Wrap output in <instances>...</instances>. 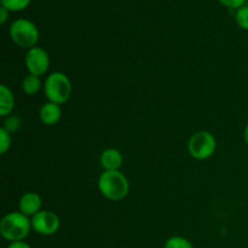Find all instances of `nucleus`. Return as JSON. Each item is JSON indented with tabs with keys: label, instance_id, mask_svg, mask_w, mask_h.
<instances>
[{
	"label": "nucleus",
	"instance_id": "7ed1b4c3",
	"mask_svg": "<svg viewBox=\"0 0 248 248\" xmlns=\"http://www.w3.org/2000/svg\"><path fill=\"white\" fill-rule=\"evenodd\" d=\"M43 87L47 101L60 106L65 103L72 94V82L64 73H51L45 79Z\"/></svg>",
	"mask_w": 248,
	"mask_h": 248
},
{
	"label": "nucleus",
	"instance_id": "20e7f679",
	"mask_svg": "<svg viewBox=\"0 0 248 248\" xmlns=\"http://www.w3.org/2000/svg\"><path fill=\"white\" fill-rule=\"evenodd\" d=\"M10 36L17 46L23 48L35 47L40 33L35 23L27 18L16 19L10 26Z\"/></svg>",
	"mask_w": 248,
	"mask_h": 248
},
{
	"label": "nucleus",
	"instance_id": "f257e3e1",
	"mask_svg": "<svg viewBox=\"0 0 248 248\" xmlns=\"http://www.w3.org/2000/svg\"><path fill=\"white\" fill-rule=\"evenodd\" d=\"M97 184L102 195L110 201L123 200L130 191L128 179L120 171H104Z\"/></svg>",
	"mask_w": 248,
	"mask_h": 248
},
{
	"label": "nucleus",
	"instance_id": "6ab92c4d",
	"mask_svg": "<svg viewBox=\"0 0 248 248\" xmlns=\"http://www.w3.org/2000/svg\"><path fill=\"white\" fill-rule=\"evenodd\" d=\"M7 248H33L26 241H16V242H10Z\"/></svg>",
	"mask_w": 248,
	"mask_h": 248
},
{
	"label": "nucleus",
	"instance_id": "9b49d317",
	"mask_svg": "<svg viewBox=\"0 0 248 248\" xmlns=\"http://www.w3.org/2000/svg\"><path fill=\"white\" fill-rule=\"evenodd\" d=\"M15 108V96L6 85H0V116H7Z\"/></svg>",
	"mask_w": 248,
	"mask_h": 248
},
{
	"label": "nucleus",
	"instance_id": "9d476101",
	"mask_svg": "<svg viewBox=\"0 0 248 248\" xmlns=\"http://www.w3.org/2000/svg\"><path fill=\"white\" fill-rule=\"evenodd\" d=\"M101 165L104 171H119L123 166V154L115 148H108L101 154Z\"/></svg>",
	"mask_w": 248,
	"mask_h": 248
},
{
	"label": "nucleus",
	"instance_id": "f8f14e48",
	"mask_svg": "<svg viewBox=\"0 0 248 248\" xmlns=\"http://www.w3.org/2000/svg\"><path fill=\"white\" fill-rule=\"evenodd\" d=\"M41 86V80L40 77H36V75L28 74L27 77H24L23 81H22V89H23V92L28 96H34V94L38 93L40 91Z\"/></svg>",
	"mask_w": 248,
	"mask_h": 248
},
{
	"label": "nucleus",
	"instance_id": "0eeeda50",
	"mask_svg": "<svg viewBox=\"0 0 248 248\" xmlns=\"http://www.w3.org/2000/svg\"><path fill=\"white\" fill-rule=\"evenodd\" d=\"M24 64L29 74L41 77L47 73L48 67H50V56L45 48L35 46L27 51Z\"/></svg>",
	"mask_w": 248,
	"mask_h": 248
},
{
	"label": "nucleus",
	"instance_id": "4468645a",
	"mask_svg": "<svg viewBox=\"0 0 248 248\" xmlns=\"http://www.w3.org/2000/svg\"><path fill=\"white\" fill-rule=\"evenodd\" d=\"M164 248H194L193 244L183 236H172L165 242Z\"/></svg>",
	"mask_w": 248,
	"mask_h": 248
},
{
	"label": "nucleus",
	"instance_id": "39448f33",
	"mask_svg": "<svg viewBox=\"0 0 248 248\" xmlns=\"http://www.w3.org/2000/svg\"><path fill=\"white\" fill-rule=\"evenodd\" d=\"M217 148L215 136L208 131L194 133L188 142V152L196 160H206L212 156Z\"/></svg>",
	"mask_w": 248,
	"mask_h": 248
},
{
	"label": "nucleus",
	"instance_id": "ddd939ff",
	"mask_svg": "<svg viewBox=\"0 0 248 248\" xmlns=\"http://www.w3.org/2000/svg\"><path fill=\"white\" fill-rule=\"evenodd\" d=\"M31 1V0H0V4L10 12H17L27 9Z\"/></svg>",
	"mask_w": 248,
	"mask_h": 248
},
{
	"label": "nucleus",
	"instance_id": "a211bd4d",
	"mask_svg": "<svg viewBox=\"0 0 248 248\" xmlns=\"http://www.w3.org/2000/svg\"><path fill=\"white\" fill-rule=\"evenodd\" d=\"M222 5L229 7V9H240L241 6L246 5L247 0H218Z\"/></svg>",
	"mask_w": 248,
	"mask_h": 248
},
{
	"label": "nucleus",
	"instance_id": "f03ea898",
	"mask_svg": "<svg viewBox=\"0 0 248 248\" xmlns=\"http://www.w3.org/2000/svg\"><path fill=\"white\" fill-rule=\"evenodd\" d=\"M31 230V220L22 212H10L0 222V234L6 241H24Z\"/></svg>",
	"mask_w": 248,
	"mask_h": 248
},
{
	"label": "nucleus",
	"instance_id": "423d86ee",
	"mask_svg": "<svg viewBox=\"0 0 248 248\" xmlns=\"http://www.w3.org/2000/svg\"><path fill=\"white\" fill-rule=\"evenodd\" d=\"M31 229L43 236H51L56 234L61 227V219L55 212L41 210L31 218Z\"/></svg>",
	"mask_w": 248,
	"mask_h": 248
},
{
	"label": "nucleus",
	"instance_id": "f3484780",
	"mask_svg": "<svg viewBox=\"0 0 248 248\" xmlns=\"http://www.w3.org/2000/svg\"><path fill=\"white\" fill-rule=\"evenodd\" d=\"M4 128L6 131H9L10 133L11 132H16V131H18L19 128H21V125H22V121L21 119L18 118V116H9V118L5 120V124H4Z\"/></svg>",
	"mask_w": 248,
	"mask_h": 248
},
{
	"label": "nucleus",
	"instance_id": "412c9836",
	"mask_svg": "<svg viewBox=\"0 0 248 248\" xmlns=\"http://www.w3.org/2000/svg\"><path fill=\"white\" fill-rule=\"evenodd\" d=\"M244 138H245V142H246V144L248 145V123H247L246 127H245V131H244Z\"/></svg>",
	"mask_w": 248,
	"mask_h": 248
},
{
	"label": "nucleus",
	"instance_id": "1a4fd4ad",
	"mask_svg": "<svg viewBox=\"0 0 248 248\" xmlns=\"http://www.w3.org/2000/svg\"><path fill=\"white\" fill-rule=\"evenodd\" d=\"M39 118L44 125H56L62 118V109H61L60 104L52 103V102L44 103L39 109Z\"/></svg>",
	"mask_w": 248,
	"mask_h": 248
},
{
	"label": "nucleus",
	"instance_id": "6e6552de",
	"mask_svg": "<svg viewBox=\"0 0 248 248\" xmlns=\"http://www.w3.org/2000/svg\"><path fill=\"white\" fill-rule=\"evenodd\" d=\"M41 198L39 196V194L33 193H26L21 196L18 202V208L19 212H22L23 215H26L27 217H33L36 213L41 211Z\"/></svg>",
	"mask_w": 248,
	"mask_h": 248
},
{
	"label": "nucleus",
	"instance_id": "2eb2a0df",
	"mask_svg": "<svg viewBox=\"0 0 248 248\" xmlns=\"http://www.w3.org/2000/svg\"><path fill=\"white\" fill-rule=\"evenodd\" d=\"M236 24L244 31H248V5H244L236 10L235 14Z\"/></svg>",
	"mask_w": 248,
	"mask_h": 248
},
{
	"label": "nucleus",
	"instance_id": "aec40b11",
	"mask_svg": "<svg viewBox=\"0 0 248 248\" xmlns=\"http://www.w3.org/2000/svg\"><path fill=\"white\" fill-rule=\"evenodd\" d=\"M9 14L10 11L7 9H5V7H0V23L1 24H5L6 23L7 18H9Z\"/></svg>",
	"mask_w": 248,
	"mask_h": 248
},
{
	"label": "nucleus",
	"instance_id": "dca6fc26",
	"mask_svg": "<svg viewBox=\"0 0 248 248\" xmlns=\"http://www.w3.org/2000/svg\"><path fill=\"white\" fill-rule=\"evenodd\" d=\"M11 147V133L5 130L4 127L0 128V154L4 155Z\"/></svg>",
	"mask_w": 248,
	"mask_h": 248
}]
</instances>
